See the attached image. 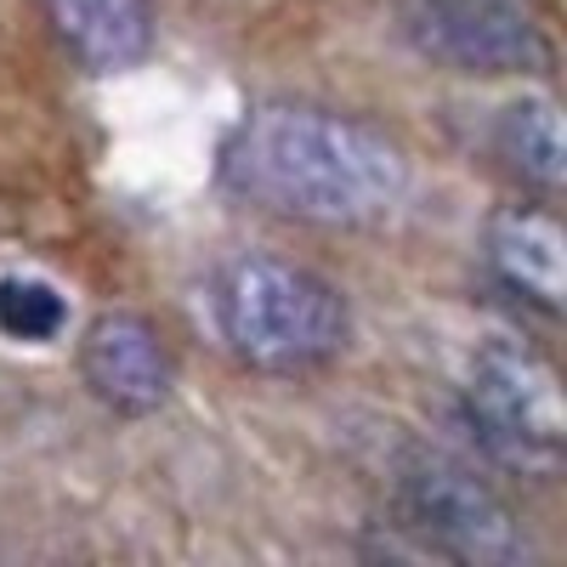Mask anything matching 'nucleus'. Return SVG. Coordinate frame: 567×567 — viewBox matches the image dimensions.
<instances>
[{"label":"nucleus","instance_id":"obj_7","mask_svg":"<svg viewBox=\"0 0 567 567\" xmlns=\"http://www.w3.org/2000/svg\"><path fill=\"white\" fill-rule=\"evenodd\" d=\"M494 267L539 307H561L567 296V239L561 227L539 210H499L488 227Z\"/></svg>","mask_w":567,"mask_h":567},{"label":"nucleus","instance_id":"obj_2","mask_svg":"<svg viewBox=\"0 0 567 567\" xmlns=\"http://www.w3.org/2000/svg\"><path fill=\"white\" fill-rule=\"evenodd\" d=\"M221 329L239 358L267 369H307L336 358L347 341V307L329 284L296 261L245 256L216 290Z\"/></svg>","mask_w":567,"mask_h":567},{"label":"nucleus","instance_id":"obj_8","mask_svg":"<svg viewBox=\"0 0 567 567\" xmlns=\"http://www.w3.org/2000/svg\"><path fill=\"white\" fill-rule=\"evenodd\" d=\"M45 7L91 69H125L148 52V0H45Z\"/></svg>","mask_w":567,"mask_h":567},{"label":"nucleus","instance_id":"obj_4","mask_svg":"<svg viewBox=\"0 0 567 567\" xmlns=\"http://www.w3.org/2000/svg\"><path fill=\"white\" fill-rule=\"evenodd\" d=\"M398 499H403L414 528L443 539L465 561H516L528 550L511 505L477 477V471L449 460L443 449H403Z\"/></svg>","mask_w":567,"mask_h":567},{"label":"nucleus","instance_id":"obj_5","mask_svg":"<svg viewBox=\"0 0 567 567\" xmlns=\"http://www.w3.org/2000/svg\"><path fill=\"white\" fill-rule=\"evenodd\" d=\"M403 34L425 58L471 74H511L539 58L528 0H409Z\"/></svg>","mask_w":567,"mask_h":567},{"label":"nucleus","instance_id":"obj_3","mask_svg":"<svg viewBox=\"0 0 567 567\" xmlns=\"http://www.w3.org/2000/svg\"><path fill=\"white\" fill-rule=\"evenodd\" d=\"M471 432L499 465L523 477H556L567 432L556 369L523 341L488 336L471 352Z\"/></svg>","mask_w":567,"mask_h":567},{"label":"nucleus","instance_id":"obj_1","mask_svg":"<svg viewBox=\"0 0 567 567\" xmlns=\"http://www.w3.org/2000/svg\"><path fill=\"white\" fill-rule=\"evenodd\" d=\"M227 176L250 199L329 227L381 221L403 199V154L369 125L318 109H261L227 148Z\"/></svg>","mask_w":567,"mask_h":567},{"label":"nucleus","instance_id":"obj_9","mask_svg":"<svg viewBox=\"0 0 567 567\" xmlns=\"http://www.w3.org/2000/svg\"><path fill=\"white\" fill-rule=\"evenodd\" d=\"M499 148L505 159L534 176L539 187H561L567 176V136H561V109L550 97H523L499 114Z\"/></svg>","mask_w":567,"mask_h":567},{"label":"nucleus","instance_id":"obj_6","mask_svg":"<svg viewBox=\"0 0 567 567\" xmlns=\"http://www.w3.org/2000/svg\"><path fill=\"white\" fill-rule=\"evenodd\" d=\"M80 369H85V386L125 414H148L171 398V358L154 336V323H142L136 312H103L91 323Z\"/></svg>","mask_w":567,"mask_h":567},{"label":"nucleus","instance_id":"obj_10","mask_svg":"<svg viewBox=\"0 0 567 567\" xmlns=\"http://www.w3.org/2000/svg\"><path fill=\"white\" fill-rule=\"evenodd\" d=\"M63 318H69V307L52 284H40V278H7L0 284V329H7V336L52 341L63 329Z\"/></svg>","mask_w":567,"mask_h":567}]
</instances>
